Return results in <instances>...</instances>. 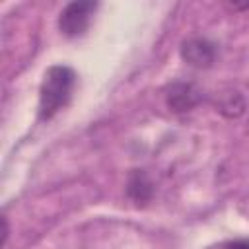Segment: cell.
<instances>
[{
    "label": "cell",
    "mask_w": 249,
    "mask_h": 249,
    "mask_svg": "<svg viewBox=\"0 0 249 249\" xmlns=\"http://www.w3.org/2000/svg\"><path fill=\"white\" fill-rule=\"evenodd\" d=\"M76 86V72L70 66L54 64L51 66L39 86V105L37 117L39 121H51L72 97Z\"/></svg>",
    "instance_id": "1"
},
{
    "label": "cell",
    "mask_w": 249,
    "mask_h": 249,
    "mask_svg": "<svg viewBox=\"0 0 249 249\" xmlns=\"http://www.w3.org/2000/svg\"><path fill=\"white\" fill-rule=\"evenodd\" d=\"M95 10H97L95 2H70V4H66L58 16L60 33L68 39L82 37L89 27Z\"/></svg>",
    "instance_id": "2"
},
{
    "label": "cell",
    "mask_w": 249,
    "mask_h": 249,
    "mask_svg": "<svg viewBox=\"0 0 249 249\" xmlns=\"http://www.w3.org/2000/svg\"><path fill=\"white\" fill-rule=\"evenodd\" d=\"M179 54L193 68H210L216 62L218 47L204 37H191L181 43Z\"/></svg>",
    "instance_id": "3"
},
{
    "label": "cell",
    "mask_w": 249,
    "mask_h": 249,
    "mask_svg": "<svg viewBox=\"0 0 249 249\" xmlns=\"http://www.w3.org/2000/svg\"><path fill=\"white\" fill-rule=\"evenodd\" d=\"M165 105L173 113H187L202 101V91L193 82H173L163 93Z\"/></svg>",
    "instance_id": "4"
},
{
    "label": "cell",
    "mask_w": 249,
    "mask_h": 249,
    "mask_svg": "<svg viewBox=\"0 0 249 249\" xmlns=\"http://www.w3.org/2000/svg\"><path fill=\"white\" fill-rule=\"evenodd\" d=\"M126 196L134 204H146L154 196V183L144 169H132L126 179Z\"/></svg>",
    "instance_id": "5"
},
{
    "label": "cell",
    "mask_w": 249,
    "mask_h": 249,
    "mask_svg": "<svg viewBox=\"0 0 249 249\" xmlns=\"http://www.w3.org/2000/svg\"><path fill=\"white\" fill-rule=\"evenodd\" d=\"M247 109V103H245V97L235 91V89H230V91H222L216 99V111L228 119H237L245 113Z\"/></svg>",
    "instance_id": "6"
},
{
    "label": "cell",
    "mask_w": 249,
    "mask_h": 249,
    "mask_svg": "<svg viewBox=\"0 0 249 249\" xmlns=\"http://www.w3.org/2000/svg\"><path fill=\"white\" fill-rule=\"evenodd\" d=\"M222 249H249V239H231L224 243Z\"/></svg>",
    "instance_id": "7"
}]
</instances>
